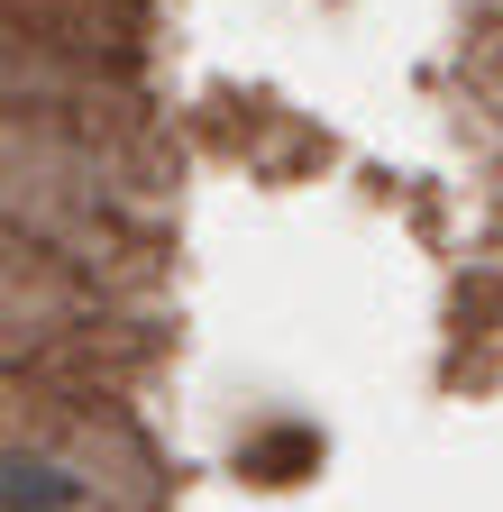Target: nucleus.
Wrapping results in <instances>:
<instances>
[{"instance_id":"nucleus-2","label":"nucleus","mask_w":503,"mask_h":512,"mask_svg":"<svg viewBox=\"0 0 503 512\" xmlns=\"http://www.w3.org/2000/svg\"><path fill=\"white\" fill-rule=\"evenodd\" d=\"M302 458H311V439H266V448H257L266 485H284V467H302Z\"/></svg>"},{"instance_id":"nucleus-1","label":"nucleus","mask_w":503,"mask_h":512,"mask_svg":"<svg viewBox=\"0 0 503 512\" xmlns=\"http://www.w3.org/2000/svg\"><path fill=\"white\" fill-rule=\"evenodd\" d=\"M92 485L65 458H37V448H0V512H83Z\"/></svg>"}]
</instances>
